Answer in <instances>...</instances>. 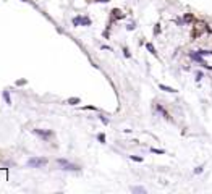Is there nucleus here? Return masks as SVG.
<instances>
[{
  "instance_id": "nucleus-1",
  "label": "nucleus",
  "mask_w": 212,
  "mask_h": 194,
  "mask_svg": "<svg viewBox=\"0 0 212 194\" xmlns=\"http://www.w3.org/2000/svg\"><path fill=\"white\" fill-rule=\"evenodd\" d=\"M46 165H47V159H44V157H31L28 160V167H31V168H42Z\"/></svg>"
},
{
  "instance_id": "nucleus-2",
  "label": "nucleus",
  "mask_w": 212,
  "mask_h": 194,
  "mask_svg": "<svg viewBox=\"0 0 212 194\" xmlns=\"http://www.w3.org/2000/svg\"><path fill=\"white\" fill-rule=\"evenodd\" d=\"M57 164L60 165V167H63V170H71V171L80 170V167H76V165L70 164V162H68V160H65V159H58V160H57Z\"/></svg>"
},
{
  "instance_id": "nucleus-3",
  "label": "nucleus",
  "mask_w": 212,
  "mask_h": 194,
  "mask_svg": "<svg viewBox=\"0 0 212 194\" xmlns=\"http://www.w3.org/2000/svg\"><path fill=\"white\" fill-rule=\"evenodd\" d=\"M34 133H36V134H39V136H42V138H50V136H52V131H42V129H34Z\"/></svg>"
},
{
  "instance_id": "nucleus-4",
  "label": "nucleus",
  "mask_w": 212,
  "mask_h": 194,
  "mask_svg": "<svg viewBox=\"0 0 212 194\" xmlns=\"http://www.w3.org/2000/svg\"><path fill=\"white\" fill-rule=\"evenodd\" d=\"M68 104H71V105L80 104V99H78V97H71V99H68Z\"/></svg>"
},
{
  "instance_id": "nucleus-5",
  "label": "nucleus",
  "mask_w": 212,
  "mask_h": 194,
  "mask_svg": "<svg viewBox=\"0 0 212 194\" xmlns=\"http://www.w3.org/2000/svg\"><path fill=\"white\" fill-rule=\"evenodd\" d=\"M3 99H5V102L8 105H11V99H10V95H8V92H7V91L3 92Z\"/></svg>"
},
{
  "instance_id": "nucleus-6",
  "label": "nucleus",
  "mask_w": 212,
  "mask_h": 194,
  "mask_svg": "<svg viewBox=\"0 0 212 194\" xmlns=\"http://www.w3.org/2000/svg\"><path fill=\"white\" fill-rule=\"evenodd\" d=\"M97 138H99V141H102V142L105 141V136H104V134H99V136H97Z\"/></svg>"
},
{
  "instance_id": "nucleus-7",
  "label": "nucleus",
  "mask_w": 212,
  "mask_h": 194,
  "mask_svg": "<svg viewBox=\"0 0 212 194\" xmlns=\"http://www.w3.org/2000/svg\"><path fill=\"white\" fill-rule=\"evenodd\" d=\"M16 84H18V86H21V84H26V81H25V79H20L18 83H16Z\"/></svg>"
},
{
  "instance_id": "nucleus-8",
  "label": "nucleus",
  "mask_w": 212,
  "mask_h": 194,
  "mask_svg": "<svg viewBox=\"0 0 212 194\" xmlns=\"http://www.w3.org/2000/svg\"><path fill=\"white\" fill-rule=\"evenodd\" d=\"M23 2H26V0H23Z\"/></svg>"
}]
</instances>
